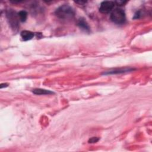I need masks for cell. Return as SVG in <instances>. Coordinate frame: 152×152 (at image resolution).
<instances>
[{"label":"cell","instance_id":"cell-1","mask_svg":"<svg viewBox=\"0 0 152 152\" xmlns=\"http://www.w3.org/2000/svg\"><path fill=\"white\" fill-rule=\"evenodd\" d=\"M55 14L57 17L62 20H70L75 16L74 9L68 5H62L59 7L55 11Z\"/></svg>","mask_w":152,"mask_h":152},{"label":"cell","instance_id":"cell-2","mask_svg":"<svg viewBox=\"0 0 152 152\" xmlns=\"http://www.w3.org/2000/svg\"><path fill=\"white\" fill-rule=\"evenodd\" d=\"M110 18L111 21L115 24H124L126 20L125 12L122 8H116L112 11L110 15Z\"/></svg>","mask_w":152,"mask_h":152},{"label":"cell","instance_id":"cell-3","mask_svg":"<svg viewBox=\"0 0 152 152\" xmlns=\"http://www.w3.org/2000/svg\"><path fill=\"white\" fill-rule=\"evenodd\" d=\"M6 15L8 21V23L11 27L14 30H17L19 27V17L18 16V13L12 10H9L7 11Z\"/></svg>","mask_w":152,"mask_h":152},{"label":"cell","instance_id":"cell-4","mask_svg":"<svg viewBox=\"0 0 152 152\" xmlns=\"http://www.w3.org/2000/svg\"><path fill=\"white\" fill-rule=\"evenodd\" d=\"M115 5V2L112 1H103L100 5L99 11L103 14H107L111 12Z\"/></svg>","mask_w":152,"mask_h":152},{"label":"cell","instance_id":"cell-5","mask_svg":"<svg viewBox=\"0 0 152 152\" xmlns=\"http://www.w3.org/2000/svg\"><path fill=\"white\" fill-rule=\"evenodd\" d=\"M78 26L83 31L89 33L90 31V28L87 21L83 18H80L77 22Z\"/></svg>","mask_w":152,"mask_h":152},{"label":"cell","instance_id":"cell-6","mask_svg":"<svg viewBox=\"0 0 152 152\" xmlns=\"http://www.w3.org/2000/svg\"><path fill=\"white\" fill-rule=\"evenodd\" d=\"M134 71L133 68H124V69H115L111 71H108L103 73L104 75H107V74H122L125 72H128Z\"/></svg>","mask_w":152,"mask_h":152},{"label":"cell","instance_id":"cell-7","mask_svg":"<svg viewBox=\"0 0 152 152\" xmlns=\"http://www.w3.org/2000/svg\"><path fill=\"white\" fill-rule=\"evenodd\" d=\"M34 33L28 30H23L21 32L20 36L22 39L24 41H27L31 39L34 37Z\"/></svg>","mask_w":152,"mask_h":152},{"label":"cell","instance_id":"cell-8","mask_svg":"<svg viewBox=\"0 0 152 152\" xmlns=\"http://www.w3.org/2000/svg\"><path fill=\"white\" fill-rule=\"evenodd\" d=\"M33 93L37 95H43V94H51L54 93L46 89L43 88H34L33 90Z\"/></svg>","mask_w":152,"mask_h":152},{"label":"cell","instance_id":"cell-9","mask_svg":"<svg viewBox=\"0 0 152 152\" xmlns=\"http://www.w3.org/2000/svg\"><path fill=\"white\" fill-rule=\"evenodd\" d=\"M18 16L19 17L20 21L21 22L26 21L27 17V12L26 11L22 10L18 12Z\"/></svg>","mask_w":152,"mask_h":152},{"label":"cell","instance_id":"cell-10","mask_svg":"<svg viewBox=\"0 0 152 152\" xmlns=\"http://www.w3.org/2000/svg\"><path fill=\"white\" fill-rule=\"evenodd\" d=\"M99 140V138L98 137H91L88 140V142L89 143H95L97 142Z\"/></svg>","mask_w":152,"mask_h":152},{"label":"cell","instance_id":"cell-11","mask_svg":"<svg viewBox=\"0 0 152 152\" xmlns=\"http://www.w3.org/2000/svg\"><path fill=\"white\" fill-rule=\"evenodd\" d=\"M126 3V1H115V4L118 6H122L124 5Z\"/></svg>","mask_w":152,"mask_h":152},{"label":"cell","instance_id":"cell-12","mask_svg":"<svg viewBox=\"0 0 152 152\" xmlns=\"http://www.w3.org/2000/svg\"><path fill=\"white\" fill-rule=\"evenodd\" d=\"M8 84L7 83H2V84H1V85H0V87H1V88H4V87H8Z\"/></svg>","mask_w":152,"mask_h":152}]
</instances>
